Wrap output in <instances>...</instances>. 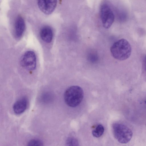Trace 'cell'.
<instances>
[{"mask_svg":"<svg viewBox=\"0 0 146 146\" xmlns=\"http://www.w3.org/2000/svg\"><path fill=\"white\" fill-rule=\"evenodd\" d=\"M113 136L120 143H127L131 139L133 133L131 130L127 126L120 123H116L112 125Z\"/></svg>","mask_w":146,"mask_h":146,"instance_id":"3","label":"cell"},{"mask_svg":"<svg viewBox=\"0 0 146 146\" xmlns=\"http://www.w3.org/2000/svg\"><path fill=\"white\" fill-rule=\"evenodd\" d=\"M144 62L145 69L146 71V56H145L144 58Z\"/></svg>","mask_w":146,"mask_h":146,"instance_id":"14","label":"cell"},{"mask_svg":"<svg viewBox=\"0 0 146 146\" xmlns=\"http://www.w3.org/2000/svg\"><path fill=\"white\" fill-rule=\"evenodd\" d=\"M110 50L114 58L118 60H123L130 56L131 47L127 40L122 38L113 44L110 47Z\"/></svg>","mask_w":146,"mask_h":146,"instance_id":"1","label":"cell"},{"mask_svg":"<svg viewBox=\"0 0 146 146\" xmlns=\"http://www.w3.org/2000/svg\"><path fill=\"white\" fill-rule=\"evenodd\" d=\"M84 97L82 89L77 86H71L67 88L64 94V99L68 106L74 108L81 103Z\"/></svg>","mask_w":146,"mask_h":146,"instance_id":"2","label":"cell"},{"mask_svg":"<svg viewBox=\"0 0 146 146\" xmlns=\"http://www.w3.org/2000/svg\"><path fill=\"white\" fill-rule=\"evenodd\" d=\"M104 128L101 124L98 125L92 131V134L95 137L98 138L101 137L103 134Z\"/></svg>","mask_w":146,"mask_h":146,"instance_id":"10","label":"cell"},{"mask_svg":"<svg viewBox=\"0 0 146 146\" xmlns=\"http://www.w3.org/2000/svg\"><path fill=\"white\" fill-rule=\"evenodd\" d=\"M100 17L103 27L109 28L115 19L114 13L110 7L106 4L102 5L100 9Z\"/></svg>","mask_w":146,"mask_h":146,"instance_id":"4","label":"cell"},{"mask_svg":"<svg viewBox=\"0 0 146 146\" xmlns=\"http://www.w3.org/2000/svg\"><path fill=\"white\" fill-rule=\"evenodd\" d=\"M65 146H79L77 139L73 137H69L66 139Z\"/></svg>","mask_w":146,"mask_h":146,"instance_id":"11","label":"cell"},{"mask_svg":"<svg viewBox=\"0 0 146 146\" xmlns=\"http://www.w3.org/2000/svg\"><path fill=\"white\" fill-rule=\"evenodd\" d=\"M40 36L41 39L44 42L47 43L50 42L53 37L52 29L48 25L43 26L40 30Z\"/></svg>","mask_w":146,"mask_h":146,"instance_id":"9","label":"cell"},{"mask_svg":"<svg viewBox=\"0 0 146 146\" xmlns=\"http://www.w3.org/2000/svg\"><path fill=\"white\" fill-rule=\"evenodd\" d=\"M97 58H98L97 56L94 53L90 54L89 55V60L92 62L96 61L97 60Z\"/></svg>","mask_w":146,"mask_h":146,"instance_id":"13","label":"cell"},{"mask_svg":"<svg viewBox=\"0 0 146 146\" xmlns=\"http://www.w3.org/2000/svg\"><path fill=\"white\" fill-rule=\"evenodd\" d=\"M27 104L28 100L26 97H23L20 98L13 105V111L17 115L23 113L26 109Z\"/></svg>","mask_w":146,"mask_h":146,"instance_id":"8","label":"cell"},{"mask_svg":"<svg viewBox=\"0 0 146 146\" xmlns=\"http://www.w3.org/2000/svg\"><path fill=\"white\" fill-rule=\"evenodd\" d=\"M20 63L23 67L27 70H34L36 67V57L35 53L32 50L26 51L21 57Z\"/></svg>","mask_w":146,"mask_h":146,"instance_id":"5","label":"cell"},{"mask_svg":"<svg viewBox=\"0 0 146 146\" xmlns=\"http://www.w3.org/2000/svg\"><path fill=\"white\" fill-rule=\"evenodd\" d=\"M27 146H44L42 141L40 139H33L28 143Z\"/></svg>","mask_w":146,"mask_h":146,"instance_id":"12","label":"cell"},{"mask_svg":"<svg viewBox=\"0 0 146 146\" xmlns=\"http://www.w3.org/2000/svg\"><path fill=\"white\" fill-rule=\"evenodd\" d=\"M25 29V23L23 17L20 15L16 18L14 24V34L17 39L21 38L23 34Z\"/></svg>","mask_w":146,"mask_h":146,"instance_id":"7","label":"cell"},{"mask_svg":"<svg viewBox=\"0 0 146 146\" xmlns=\"http://www.w3.org/2000/svg\"><path fill=\"white\" fill-rule=\"evenodd\" d=\"M56 0H41L37 1V4L40 10L46 14L51 13L57 5Z\"/></svg>","mask_w":146,"mask_h":146,"instance_id":"6","label":"cell"}]
</instances>
